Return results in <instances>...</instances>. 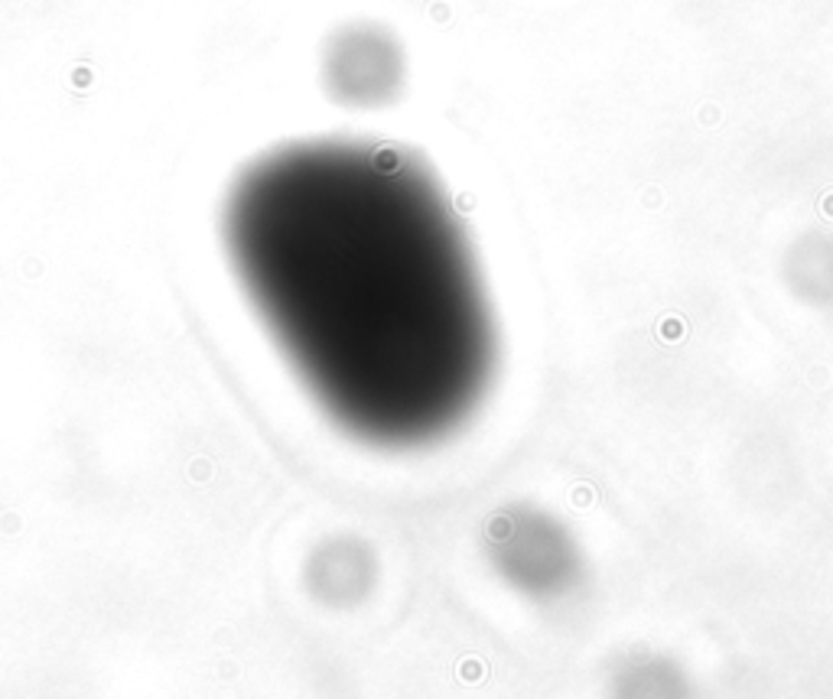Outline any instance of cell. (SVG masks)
Instances as JSON below:
<instances>
[{
    "instance_id": "1",
    "label": "cell",
    "mask_w": 833,
    "mask_h": 699,
    "mask_svg": "<svg viewBox=\"0 0 833 699\" xmlns=\"http://www.w3.org/2000/svg\"><path fill=\"white\" fill-rule=\"evenodd\" d=\"M247 306L339 433L417 452L469 423L498 364L479 257L423 159L368 137L274 147L222 202Z\"/></svg>"
},
{
    "instance_id": "2",
    "label": "cell",
    "mask_w": 833,
    "mask_h": 699,
    "mask_svg": "<svg viewBox=\"0 0 833 699\" xmlns=\"http://www.w3.org/2000/svg\"><path fill=\"white\" fill-rule=\"evenodd\" d=\"M401 78V53L391 36L374 30H355L335 39L329 53V85L342 88L352 105L385 101V88Z\"/></svg>"
}]
</instances>
